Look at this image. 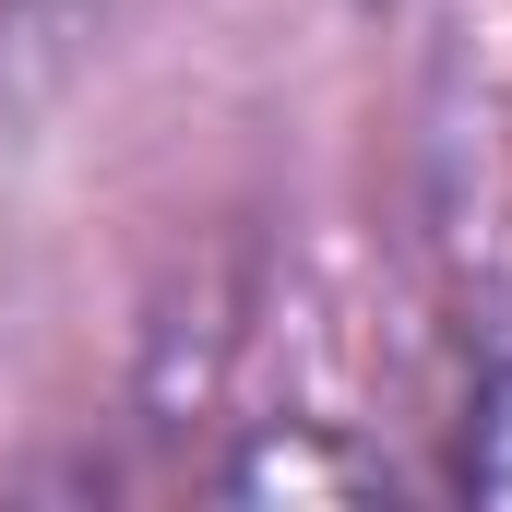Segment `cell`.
Segmentation results:
<instances>
[{
	"label": "cell",
	"mask_w": 512,
	"mask_h": 512,
	"mask_svg": "<svg viewBox=\"0 0 512 512\" xmlns=\"http://www.w3.org/2000/svg\"><path fill=\"white\" fill-rule=\"evenodd\" d=\"M465 489H477V501H512V370L477 393V429H465Z\"/></svg>",
	"instance_id": "cell-2"
},
{
	"label": "cell",
	"mask_w": 512,
	"mask_h": 512,
	"mask_svg": "<svg viewBox=\"0 0 512 512\" xmlns=\"http://www.w3.org/2000/svg\"><path fill=\"white\" fill-rule=\"evenodd\" d=\"M227 489H239V501H262V489H346V501H370L382 477H370V465H334V453H286V441H274V453H251Z\"/></svg>",
	"instance_id": "cell-1"
}]
</instances>
